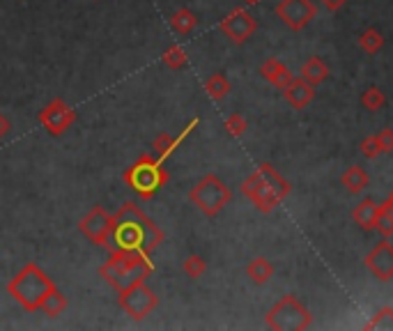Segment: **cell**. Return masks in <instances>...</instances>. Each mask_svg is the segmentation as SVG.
I'll return each mask as SVG.
<instances>
[{
	"mask_svg": "<svg viewBox=\"0 0 393 331\" xmlns=\"http://www.w3.org/2000/svg\"><path fill=\"white\" fill-rule=\"evenodd\" d=\"M283 97H285V101L290 104L292 108H297V111L306 108L313 99H316V85H311L308 81H304L301 76H294L290 81V85L283 90Z\"/></svg>",
	"mask_w": 393,
	"mask_h": 331,
	"instance_id": "cell-15",
	"label": "cell"
},
{
	"mask_svg": "<svg viewBox=\"0 0 393 331\" xmlns=\"http://www.w3.org/2000/svg\"><path fill=\"white\" fill-rule=\"evenodd\" d=\"M318 14L316 3L311 0H281L276 5V16L290 30H304Z\"/></svg>",
	"mask_w": 393,
	"mask_h": 331,
	"instance_id": "cell-10",
	"label": "cell"
},
{
	"mask_svg": "<svg viewBox=\"0 0 393 331\" xmlns=\"http://www.w3.org/2000/svg\"><path fill=\"white\" fill-rule=\"evenodd\" d=\"M260 76L265 78V81L272 83L274 88H278L281 92L287 88V85H290V81L294 78L290 69H287L278 58H267L265 63L260 65Z\"/></svg>",
	"mask_w": 393,
	"mask_h": 331,
	"instance_id": "cell-16",
	"label": "cell"
},
{
	"mask_svg": "<svg viewBox=\"0 0 393 331\" xmlns=\"http://www.w3.org/2000/svg\"><path fill=\"white\" fill-rule=\"evenodd\" d=\"M163 242V230L136 203H125L111 219L106 249L150 258Z\"/></svg>",
	"mask_w": 393,
	"mask_h": 331,
	"instance_id": "cell-1",
	"label": "cell"
},
{
	"mask_svg": "<svg viewBox=\"0 0 393 331\" xmlns=\"http://www.w3.org/2000/svg\"><path fill=\"white\" fill-rule=\"evenodd\" d=\"M290 182L283 180L281 175L276 173L274 166H269L267 163V182H265V187H262L258 191V196L256 198H251V203L256 205V210L260 212H274L278 205H281V200L290 194Z\"/></svg>",
	"mask_w": 393,
	"mask_h": 331,
	"instance_id": "cell-8",
	"label": "cell"
},
{
	"mask_svg": "<svg viewBox=\"0 0 393 331\" xmlns=\"http://www.w3.org/2000/svg\"><path fill=\"white\" fill-rule=\"evenodd\" d=\"M244 3H260V0H244Z\"/></svg>",
	"mask_w": 393,
	"mask_h": 331,
	"instance_id": "cell-35",
	"label": "cell"
},
{
	"mask_svg": "<svg viewBox=\"0 0 393 331\" xmlns=\"http://www.w3.org/2000/svg\"><path fill=\"white\" fill-rule=\"evenodd\" d=\"M389 200H391V203H393V189H391V194H389Z\"/></svg>",
	"mask_w": 393,
	"mask_h": 331,
	"instance_id": "cell-36",
	"label": "cell"
},
{
	"mask_svg": "<svg viewBox=\"0 0 393 331\" xmlns=\"http://www.w3.org/2000/svg\"><path fill=\"white\" fill-rule=\"evenodd\" d=\"M205 92L209 94V99L223 101L230 94V81L223 74H212L205 81Z\"/></svg>",
	"mask_w": 393,
	"mask_h": 331,
	"instance_id": "cell-22",
	"label": "cell"
},
{
	"mask_svg": "<svg viewBox=\"0 0 393 331\" xmlns=\"http://www.w3.org/2000/svg\"><path fill=\"white\" fill-rule=\"evenodd\" d=\"M366 329H368V331H373V329H378V331H393V308L391 306L380 308L368 322H366Z\"/></svg>",
	"mask_w": 393,
	"mask_h": 331,
	"instance_id": "cell-26",
	"label": "cell"
},
{
	"mask_svg": "<svg viewBox=\"0 0 393 331\" xmlns=\"http://www.w3.org/2000/svg\"><path fill=\"white\" fill-rule=\"evenodd\" d=\"M196 25H198V16L191 12L189 7H182V10H177L170 16V28L173 32H177L180 37H189V35L196 30Z\"/></svg>",
	"mask_w": 393,
	"mask_h": 331,
	"instance_id": "cell-18",
	"label": "cell"
},
{
	"mask_svg": "<svg viewBox=\"0 0 393 331\" xmlns=\"http://www.w3.org/2000/svg\"><path fill=\"white\" fill-rule=\"evenodd\" d=\"M189 200L205 216H216V214H221L223 207L232 200V191L221 177L209 173V175H205L189 191Z\"/></svg>",
	"mask_w": 393,
	"mask_h": 331,
	"instance_id": "cell-6",
	"label": "cell"
},
{
	"mask_svg": "<svg viewBox=\"0 0 393 331\" xmlns=\"http://www.w3.org/2000/svg\"><path fill=\"white\" fill-rule=\"evenodd\" d=\"M122 180H125V185L134 191L138 198L147 203V200H152L159 194V189L168 185L170 175H168V170L163 168L161 159H156L152 152H145L125 170Z\"/></svg>",
	"mask_w": 393,
	"mask_h": 331,
	"instance_id": "cell-4",
	"label": "cell"
},
{
	"mask_svg": "<svg viewBox=\"0 0 393 331\" xmlns=\"http://www.w3.org/2000/svg\"><path fill=\"white\" fill-rule=\"evenodd\" d=\"M223 129H225V134H228L230 138H242L244 134H247V118L239 115V113H232V115L223 122Z\"/></svg>",
	"mask_w": 393,
	"mask_h": 331,
	"instance_id": "cell-28",
	"label": "cell"
},
{
	"mask_svg": "<svg viewBox=\"0 0 393 331\" xmlns=\"http://www.w3.org/2000/svg\"><path fill=\"white\" fill-rule=\"evenodd\" d=\"M12 132V120L5 115V113H0V141Z\"/></svg>",
	"mask_w": 393,
	"mask_h": 331,
	"instance_id": "cell-33",
	"label": "cell"
},
{
	"mask_svg": "<svg viewBox=\"0 0 393 331\" xmlns=\"http://www.w3.org/2000/svg\"><path fill=\"white\" fill-rule=\"evenodd\" d=\"M322 3V7H325V10H329V12H338L340 7H343L347 0H320Z\"/></svg>",
	"mask_w": 393,
	"mask_h": 331,
	"instance_id": "cell-34",
	"label": "cell"
},
{
	"mask_svg": "<svg viewBox=\"0 0 393 331\" xmlns=\"http://www.w3.org/2000/svg\"><path fill=\"white\" fill-rule=\"evenodd\" d=\"M67 306H69L67 297L56 287V290L51 292L46 299H44V304H42L39 311H42L46 318H60V316H63V313L67 311Z\"/></svg>",
	"mask_w": 393,
	"mask_h": 331,
	"instance_id": "cell-23",
	"label": "cell"
},
{
	"mask_svg": "<svg viewBox=\"0 0 393 331\" xmlns=\"http://www.w3.org/2000/svg\"><path fill=\"white\" fill-rule=\"evenodd\" d=\"M359 46L366 51V54H378V51L384 46V35L378 28H368L359 35Z\"/></svg>",
	"mask_w": 393,
	"mask_h": 331,
	"instance_id": "cell-25",
	"label": "cell"
},
{
	"mask_svg": "<svg viewBox=\"0 0 393 331\" xmlns=\"http://www.w3.org/2000/svg\"><path fill=\"white\" fill-rule=\"evenodd\" d=\"M378 212H380V205L375 203L373 198H363L359 200V205H354L352 221L359 225L361 230H373L375 221H378Z\"/></svg>",
	"mask_w": 393,
	"mask_h": 331,
	"instance_id": "cell-17",
	"label": "cell"
},
{
	"mask_svg": "<svg viewBox=\"0 0 393 331\" xmlns=\"http://www.w3.org/2000/svg\"><path fill=\"white\" fill-rule=\"evenodd\" d=\"M161 63L168 67V69H173V72H180V69H185L187 63H189L187 51L182 49V46H177V44H170L161 54Z\"/></svg>",
	"mask_w": 393,
	"mask_h": 331,
	"instance_id": "cell-24",
	"label": "cell"
},
{
	"mask_svg": "<svg viewBox=\"0 0 393 331\" xmlns=\"http://www.w3.org/2000/svg\"><path fill=\"white\" fill-rule=\"evenodd\" d=\"M366 267L368 272L380 278V281H391L393 278V244L391 242H380L368 256H366Z\"/></svg>",
	"mask_w": 393,
	"mask_h": 331,
	"instance_id": "cell-13",
	"label": "cell"
},
{
	"mask_svg": "<svg viewBox=\"0 0 393 331\" xmlns=\"http://www.w3.org/2000/svg\"><path fill=\"white\" fill-rule=\"evenodd\" d=\"M56 290V283L37 263H28L19 269L10 283H7V292L10 297L19 304L23 311L35 313L42 308L44 299Z\"/></svg>",
	"mask_w": 393,
	"mask_h": 331,
	"instance_id": "cell-2",
	"label": "cell"
},
{
	"mask_svg": "<svg viewBox=\"0 0 393 331\" xmlns=\"http://www.w3.org/2000/svg\"><path fill=\"white\" fill-rule=\"evenodd\" d=\"M359 150H361V154L366 156V159H378V154H382L378 136H366L361 141V145H359Z\"/></svg>",
	"mask_w": 393,
	"mask_h": 331,
	"instance_id": "cell-31",
	"label": "cell"
},
{
	"mask_svg": "<svg viewBox=\"0 0 393 331\" xmlns=\"http://www.w3.org/2000/svg\"><path fill=\"white\" fill-rule=\"evenodd\" d=\"M92 3H99V0H92Z\"/></svg>",
	"mask_w": 393,
	"mask_h": 331,
	"instance_id": "cell-37",
	"label": "cell"
},
{
	"mask_svg": "<svg viewBox=\"0 0 393 331\" xmlns=\"http://www.w3.org/2000/svg\"><path fill=\"white\" fill-rule=\"evenodd\" d=\"M375 228H378L384 235V237H391V235H393V203H391V200H387V203L380 205Z\"/></svg>",
	"mask_w": 393,
	"mask_h": 331,
	"instance_id": "cell-27",
	"label": "cell"
},
{
	"mask_svg": "<svg viewBox=\"0 0 393 331\" xmlns=\"http://www.w3.org/2000/svg\"><path fill=\"white\" fill-rule=\"evenodd\" d=\"M154 274V265L150 258L131 256L125 251H108L106 263L99 267V276L106 281L116 292L127 290V287L143 283Z\"/></svg>",
	"mask_w": 393,
	"mask_h": 331,
	"instance_id": "cell-3",
	"label": "cell"
},
{
	"mask_svg": "<svg viewBox=\"0 0 393 331\" xmlns=\"http://www.w3.org/2000/svg\"><path fill=\"white\" fill-rule=\"evenodd\" d=\"M118 306L134 322H143L156 306H159V297H156V292L147 285V281H143V283H136L127 287V290L118 292Z\"/></svg>",
	"mask_w": 393,
	"mask_h": 331,
	"instance_id": "cell-7",
	"label": "cell"
},
{
	"mask_svg": "<svg viewBox=\"0 0 393 331\" xmlns=\"http://www.w3.org/2000/svg\"><path fill=\"white\" fill-rule=\"evenodd\" d=\"M301 78L304 81H308L311 85H320L322 81H327L329 78V67L322 63V58L313 56L301 65Z\"/></svg>",
	"mask_w": 393,
	"mask_h": 331,
	"instance_id": "cell-19",
	"label": "cell"
},
{
	"mask_svg": "<svg viewBox=\"0 0 393 331\" xmlns=\"http://www.w3.org/2000/svg\"><path fill=\"white\" fill-rule=\"evenodd\" d=\"M111 219H113V214H108L101 205H94L92 210L78 221V230H81L85 239H90L92 244H97V246L106 249L108 232H111Z\"/></svg>",
	"mask_w": 393,
	"mask_h": 331,
	"instance_id": "cell-12",
	"label": "cell"
},
{
	"mask_svg": "<svg viewBox=\"0 0 393 331\" xmlns=\"http://www.w3.org/2000/svg\"><path fill=\"white\" fill-rule=\"evenodd\" d=\"M361 104H363V108H368V111H380L384 104H387V97H384V92L380 88H368L361 94Z\"/></svg>",
	"mask_w": 393,
	"mask_h": 331,
	"instance_id": "cell-30",
	"label": "cell"
},
{
	"mask_svg": "<svg viewBox=\"0 0 393 331\" xmlns=\"http://www.w3.org/2000/svg\"><path fill=\"white\" fill-rule=\"evenodd\" d=\"M39 122L46 127V132L51 136H63L69 127L76 122V111L72 106H67L65 99H54L49 101L46 106L39 113Z\"/></svg>",
	"mask_w": 393,
	"mask_h": 331,
	"instance_id": "cell-11",
	"label": "cell"
},
{
	"mask_svg": "<svg viewBox=\"0 0 393 331\" xmlns=\"http://www.w3.org/2000/svg\"><path fill=\"white\" fill-rule=\"evenodd\" d=\"M198 122H200V120L194 118L185 129H182V132H180L177 136H173V134H168V132L156 134L154 141H152V154L156 156V159H161V161L170 159V156L175 154V150H177V147L189 138V134L198 127Z\"/></svg>",
	"mask_w": 393,
	"mask_h": 331,
	"instance_id": "cell-14",
	"label": "cell"
},
{
	"mask_svg": "<svg viewBox=\"0 0 393 331\" xmlns=\"http://www.w3.org/2000/svg\"><path fill=\"white\" fill-rule=\"evenodd\" d=\"M218 30H221L230 42H235V44H244V42L251 39L253 32L258 30V21L249 10L237 7V10H232L228 16H223L221 23H218Z\"/></svg>",
	"mask_w": 393,
	"mask_h": 331,
	"instance_id": "cell-9",
	"label": "cell"
},
{
	"mask_svg": "<svg viewBox=\"0 0 393 331\" xmlns=\"http://www.w3.org/2000/svg\"><path fill=\"white\" fill-rule=\"evenodd\" d=\"M247 276L256 285H265L269 278L274 276V265L267 258H253L247 265Z\"/></svg>",
	"mask_w": 393,
	"mask_h": 331,
	"instance_id": "cell-21",
	"label": "cell"
},
{
	"mask_svg": "<svg viewBox=\"0 0 393 331\" xmlns=\"http://www.w3.org/2000/svg\"><path fill=\"white\" fill-rule=\"evenodd\" d=\"M340 182H343V187L349 191V194H359V191H363L370 185V177L363 168H359V166H349V168L343 173V177H340Z\"/></svg>",
	"mask_w": 393,
	"mask_h": 331,
	"instance_id": "cell-20",
	"label": "cell"
},
{
	"mask_svg": "<svg viewBox=\"0 0 393 331\" xmlns=\"http://www.w3.org/2000/svg\"><path fill=\"white\" fill-rule=\"evenodd\" d=\"M378 136V143H380V150L384 154H389L393 152V129H382L380 134H375Z\"/></svg>",
	"mask_w": 393,
	"mask_h": 331,
	"instance_id": "cell-32",
	"label": "cell"
},
{
	"mask_svg": "<svg viewBox=\"0 0 393 331\" xmlns=\"http://www.w3.org/2000/svg\"><path fill=\"white\" fill-rule=\"evenodd\" d=\"M182 272H185L189 278H200L205 272H207V263H205V258H200V256H189L185 263H182Z\"/></svg>",
	"mask_w": 393,
	"mask_h": 331,
	"instance_id": "cell-29",
	"label": "cell"
},
{
	"mask_svg": "<svg viewBox=\"0 0 393 331\" xmlns=\"http://www.w3.org/2000/svg\"><path fill=\"white\" fill-rule=\"evenodd\" d=\"M265 325L274 331H304L311 329L313 316L299 299L292 297V294H285L267 311Z\"/></svg>",
	"mask_w": 393,
	"mask_h": 331,
	"instance_id": "cell-5",
	"label": "cell"
}]
</instances>
